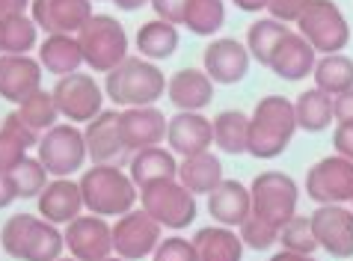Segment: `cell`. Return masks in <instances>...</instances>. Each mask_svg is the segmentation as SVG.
Listing matches in <instances>:
<instances>
[{
    "mask_svg": "<svg viewBox=\"0 0 353 261\" xmlns=\"http://www.w3.org/2000/svg\"><path fill=\"white\" fill-rule=\"evenodd\" d=\"M170 77H163L161 65L143 56H128L116 65L113 72L104 74V95L116 107H154L163 92Z\"/></svg>",
    "mask_w": 353,
    "mask_h": 261,
    "instance_id": "6da1fadb",
    "label": "cell"
},
{
    "mask_svg": "<svg viewBox=\"0 0 353 261\" xmlns=\"http://www.w3.org/2000/svg\"><path fill=\"white\" fill-rule=\"evenodd\" d=\"M77 185L83 193V208L98 217H122L140 202V187L134 185V178L113 163H92Z\"/></svg>",
    "mask_w": 353,
    "mask_h": 261,
    "instance_id": "7a4b0ae2",
    "label": "cell"
},
{
    "mask_svg": "<svg viewBox=\"0 0 353 261\" xmlns=\"http://www.w3.org/2000/svg\"><path fill=\"white\" fill-rule=\"evenodd\" d=\"M3 253L15 261H57L65 253V235L36 214H12L0 229Z\"/></svg>",
    "mask_w": 353,
    "mask_h": 261,
    "instance_id": "3957f363",
    "label": "cell"
},
{
    "mask_svg": "<svg viewBox=\"0 0 353 261\" xmlns=\"http://www.w3.org/2000/svg\"><path fill=\"white\" fill-rule=\"evenodd\" d=\"M294 101L285 95H264L250 113V154L259 160L279 158L297 134Z\"/></svg>",
    "mask_w": 353,
    "mask_h": 261,
    "instance_id": "277c9868",
    "label": "cell"
},
{
    "mask_svg": "<svg viewBox=\"0 0 353 261\" xmlns=\"http://www.w3.org/2000/svg\"><path fill=\"white\" fill-rule=\"evenodd\" d=\"M77 42L83 51V65H90L98 74L113 72L122 60H128V33L122 21L107 12H95L92 21L77 33Z\"/></svg>",
    "mask_w": 353,
    "mask_h": 261,
    "instance_id": "5b68a950",
    "label": "cell"
},
{
    "mask_svg": "<svg viewBox=\"0 0 353 261\" xmlns=\"http://www.w3.org/2000/svg\"><path fill=\"white\" fill-rule=\"evenodd\" d=\"M297 33L315 48L318 56L341 54L350 45V24L336 0H309L297 18Z\"/></svg>",
    "mask_w": 353,
    "mask_h": 261,
    "instance_id": "8992f818",
    "label": "cell"
},
{
    "mask_svg": "<svg viewBox=\"0 0 353 261\" xmlns=\"http://www.w3.org/2000/svg\"><path fill=\"white\" fill-rule=\"evenodd\" d=\"M250 199H252V214L268 220L270 226L282 229L294 214H297L300 185L288 176V172L268 169V172H259V176L252 178Z\"/></svg>",
    "mask_w": 353,
    "mask_h": 261,
    "instance_id": "52a82bcc",
    "label": "cell"
},
{
    "mask_svg": "<svg viewBox=\"0 0 353 261\" xmlns=\"http://www.w3.org/2000/svg\"><path fill=\"white\" fill-rule=\"evenodd\" d=\"M140 208L149 214L154 223L163 229H188L196 223V196L181 185L179 178L172 181H158V185H149L140 190Z\"/></svg>",
    "mask_w": 353,
    "mask_h": 261,
    "instance_id": "ba28073f",
    "label": "cell"
},
{
    "mask_svg": "<svg viewBox=\"0 0 353 261\" xmlns=\"http://www.w3.org/2000/svg\"><path fill=\"white\" fill-rule=\"evenodd\" d=\"M54 104L60 116H65V122L72 125H86L92 122L98 113L104 110V86L95 81L90 72H74L65 74L54 83Z\"/></svg>",
    "mask_w": 353,
    "mask_h": 261,
    "instance_id": "9c48e42d",
    "label": "cell"
},
{
    "mask_svg": "<svg viewBox=\"0 0 353 261\" xmlns=\"http://www.w3.org/2000/svg\"><path fill=\"white\" fill-rule=\"evenodd\" d=\"M36 149H39L36 158L45 163V169L51 172L54 178H72L74 172H81L83 163H86L83 131L72 122L54 125L51 131H45Z\"/></svg>",
    "mask_w": 353,
    "mask_h": 261,
    "instance_id": "30bf717a",
    "label": "cell"
},
{
    "mask_svg": "<svg viewBox=\"0 0 353 261\" xmlns=\"http://www.w3.org/2000/svg\"><path fill=\"white\" fill-rule=\"evenodd\" d=\"M306 196L315 205H347L353 202V160L330 154L312 163L306 172Z\"/></svg>",
    "mask_w": 353,
    "mask_h": 261,
    "instance_id": "8fae6325",
    "label": "cell"
},
{
    "mask_svg": "<svg viewBox=\"0 0 353 261\" xmlns=\"http://www.w3.org/2000/svg\"><path fill=\"white\" fill-rule=\"evenodd\" d=\"M161 231H163V226L154 223L143 208H134V211H128V214L116 217V223H113V255H119L125 261L152 258V253L161 244Z\"/></svg>",
    "mask_w": 353,
    "mask_h": 261,
    "instance_id": "7c38bea8",
    "label": "cell"
},
{
    "mask_svg": "<svg viewBox=\"0 0 353 261\" xmlns=\"http://www.w3.org/2000/svg\"><path fill=\"white\" fill-rule=\"evenodd\" d=\"M92 15V0H30V18L45 36H77Z\"/></svg>",
    "mask_w": 353,
    "mask_h": 261,
    "instance_id": "4fadbf2b",
    "label": "cell"
},
{
    "mask_svg": "<svg viewBox=\"0 0 353 261\" xmlns=\"http://www.w3.org/2000/svg\"><path fill=\"white\" fill-rule=\"evenodd\" d=\"M65 249L77 261H104L113 255V226L107 217L81 214L65 226Z\"/></svg>",
    "mask_w": 353,
    "mask_h": 261,
    "instance_id": "5bb4252c",
    "label": "cell"
},
{
    "mask_svg": "<svg viewBox=\"0 0 353 261\" xmlns=\"http://www.w3.org/2000/svg\"><path fill=\"white\" fill-rule=\"evenodd\" d=\"M309 220L323 253L332 258H353V208L318 205Z\"/></svg>",
    "mask_w": 353,
    "mask_h": 261,
    "instance_id": "9a60e30c",
    "label": "cell"
},
{
    "mask_svg": "<svg viewBox=\"0 0 353 261\" xmlns=\"http://www.w3.org/2000/svg\"><path fill=\"white\" fill-rule=\"evenodd\" d=\"M83 140H86V158L92 163H113V167L131 163L134 152H128V146L122 143L119 110H101L92 122H86Z\"/></svg>",
    "mask_w": 353,
    "mask_h": 261,
    "instance_id": "2e32d148",
    "label": "cell"
},
{
    "mask_svg": "<svg viewBox=\"0 0 353 261\" xmlns=\"http://www.w3.org/2000/svg\"><path fill=\"white\" fill-rule=\"evenodd\" d=\"M250 63H252V56L247 51V45L229 36L211 39L202 54V72L214 83H225V86L241 83L250 74Z\"/></svg>",
    "mask_w": 353,
    "mask_h": 261,
    "instance_id": "e0dca14e",
    "label": "cell"
},
{
    "mask_svg": "<svg viewBox=\"0 0 353 261\" xmlns=\"http://www.w3.org/2000/svg\"><path fill=\"white\" fill-rule=\"evenodd\" d=\"M42 63L27 54H0V98L21 104L42 90Z\"/></svg>",
    "mask_w": 353,
    "mask_h": 261,
    "instance_id": "ac0fdd59",
    "label": "cell"
},
{
    "mask_svg": "<svg viewBox=\"0 0 353 261\" xmlns=\"http://www.w3.org/2000/svg\"><path fill=\"white\" fill-rule=\"evenodd\" d=\"M166 128H170V119H166L163 110H158V107L119 110V134H122V143L128 146V152L161 146L166 140Z\"/></svg>",
    "mask_w": 353,
    "mask_h": 261,
    "instance_id": "d6986e66",
    "label": "cell"
},
{
    "mask_svg": "<svg viewBox=\"0 0 353 261\" xmlns=\"http://www.w3.org/2000/svg\"><path fill=\"white\" fill-rule=\"evenodd\" d=\"M214 143V122L202 113H188L179 110L170 119V128H166V146L172 154H181V158H193V154L211 152Z\"/></svg>",
    "mask_w": 353,
    "mask_h": 261,
    "instance_id": "ffe728a7",
    "label": "cell"
},
{
    "mask_svg": "<svg viewBox=\"0 0 353 261\" xmlns=\"http://www.w3.org/2000/svg\"><path fill=\"white\" fill-rule=\"evenodd\" d=\"M39 217H45L54 226H68L72 220L81 217L83 211V193L81 185L72 178H54L48 181V187L39 193Z\"/></svg>",
    "mask_w": 353,
    "mask_h": 261,
    "instance_id": "44dd1931",
    "label": "cell"
},
{
    "mask_svg": "<svg viewBox=\"0 0 353 261\" xmlns=\"http://www.w3.org/2000/svg\"><path fill=\"white\" fill-rule=\"evenodd\" d=\"M315 63H318L315 48H312L300 33H288L276 45V51H273L268 69L276 74L279 81L297 83V81H306V77L315 72Z\"/></svg>",
    "mask_w": 353,
    "mask_h": 261,
    "instance_id": "7402d4cb",
    "label": "cell"
},
{
    "mask_svg": "<svg viewBox=\"0 0 353 261\" xmlns=\"http://www.w3.org/2000/svg\"><path fill=\"white\" fill-rule=\"evenodd\" d=\"M208 214L217 226L238 229L243 220L252 214V199L250 187L234 178H223L217 187L208 193Z\"/></svg>",
    "mask_w": 353,
    "mask_h": 261,
    "instance_id": "603a6c76",
    "label": "cell"
},
{
    "mask_svg": "<svg viewBox=\"0 0 353 261\" xmlns=\"http://www.w3.org/2000/svg\"><path fill=\"white\" fill-rule=\"evenodd\" d=\"M166 98L179 110L202 113L214 101V81L202 69H179L166 83Z\"/></svg>",
    "mask_w": 353,
    "mask_h": 261,
    "instance_id": "cb8c5ba5",
    "label": "cell"
},
{
    "mask_svg": "<svg viewBox=\"0 0 353 261\" xmlns=\"http://www.w3.org/2000/svg\"><path fill=\"white\" fill-rule=\"evenodd\" d=\"M128 176L134 178V185L143 190L149 185H158V181L179 178V160H175V154L170 149H163V146L140 149V152L131 154Z\"/></svg>",
    "mask_w": 353,
    "mask_h": 261,
    "instance_id": "d4e9b609",
    "label": "cell"
},
{
    "mask_svg": "<svg viewBox=\"0 0 353 261\" xmlns=\"http://www.w3.org/2000/svg\"><path fill=\"white\" fill-rule=\"evenodd\" d=\"M196 247L199 261H241L243 258V240L229 226H202L190 238Z\"/></svg>",
    "mask_w": 353,
    "mask_h": 261,
    "instance_id": "484cf974",
    "label": "cell"
},
{
    "mask_svg": "<svg viewBox=\"0 0 353 261\" xmlns=\"http://www.w3.org/2000/svg\"><path fill=\"white\" fill-rule=\"evenodd\" d=\"M39 63L42 69L54 77H65L81 72L83 65V51L77 36H45V42L39 45Z\"/></svg>",
    "mask_w": 353,
    "mask_h": 261,
    "instance_id": "4316f807",
    "label": "cell"
},
{
    "mask_svg": "<svg viewBox=\"0 0 353 261\" xmlns=\"http://www.w3.org/2000/svg\"><path fill=\"white\" fill-rule=\"evenodd\" d=\"M179 27L170 24V21H161V18H154V21H145L140 24V30L134 36V45H137V56H143V60H170V56L179 51Z\"/></svg>",
    "mask_w": 353,
    "mask_h": 261,
    "instance_id": "83f0119b",
    "label": "cell"
},
{
    "mask_svg": "<svg viewBox=\"0 0 353 261\" xmlns=\"http://www.w3.org/2000/svg\"><path fill=\"white\" fill-rule=\"evenodd\" d=\"M179 181L193 193V196H208V193L223 181V163H220L217 154H211V152L193 154V158H181Z\"/></svg>",
    "mask_w": 353,
    "mask_h": 261,
    "instance_id": "f1b7e54d",
    "label": "cell"
},
{
    "mask_svg": "<svg viewBox=\"0 0 353 261\" xmlns=\"http://www.w3.org/2000/svg\"><path fill=\"white\" fill-rule=\"evenodd\" d=\"M294 116H297V128L306 134H321L336 122V110H332V95H327L318 86L300 92L294 101Z\"/></svg>",
    "mask_w": 353,
    "mask_h": 261,
    "instance_id": "f546056e",
    "label": "cell"
},
{
    "mask_svg": "<svg viewBox=\"0 0 353 261\" xmlns=\"http://www.w3.org/2000/svg\"><path fill=\"white\" fill-rule=\"evenodd\" d=\"M211 122H214V146L223 154H250V113L223 110Z\"/></svg>",
    "mask_w": 353,
    "mask_h": 261,
    "instance_id": "4dcf8cb0",
    "label": "cell"
},
{
    "mask_svg": "<svg viewBox=\"0 0 353 261\" xmlns=\"http://www.w3.org/2000/svg\"><path fill=\"white\" fill-rule=\"evenodd\" d=\"M315 86L323 90L327 95H341V92H350L353 90V60L345 54H327V56H318L315 63Z\"/></svg>",
    "mask_w": 353,
    "mask_h": 261,
    "instance_id": "1f68e13d",
    "label": "cell"
},
{
    "mask_svg": "<svg viewBox=\"0 0 353 261\" xmlns=\"http://www.w3.org/2000/svg\"><path fill=\"white\" fill-rule=\"evenodd\" d=\"M291 30H288V24H282L276 21V18H259V21H252L247 27V51L250 56L256 60L259 65H270V56L273 51H276V45L285 39Z\"/></svg>",
    "mask_w": 353,
    "mask_h": 261,
    "instance_id": "d6a6232c",
    "label": "cell"
},
{
    "mask_svg": "<svg viewBox=\"0 0 353 261\" xmlns=\"http://www.w3.org/2000/svg\"><path fill=\"white\" fill-rule=\"evenodd\" d=\"M39 42V27L27 12L0 18V54H30Z\"/></svg>",
    "mask_w": 353,
    "mask_h": 261,
    "instance_id": "836d02e7",
    "label": "cell"
},
{
    "mask_svg": "<svg viewBox=\"0 0 353 261\" xmlns=\"http://www.w3.org/2000/svg\"><path fill=\"white\" fill-rule=\"evenodd\" d=\"M225 24V3L223 0H188L184 9V27L193 36H217Z\"/></svg>",
    "mask_w": 353,
    "mask_h": 261,
    "instance_id": "e575fe53",
    "label": "cell"
},
{
    "mask_svg": "<svg viewBox=\"0 0 353 261\" xmlns=\"http://www.w3.org/2000/svg\"><path fill=\"white\" fill-rule=\"evenodd\" d=\"M18 116H21V119L30 125L36 134H45V131H51L57 125V119H60V110H57L51 92L36 90L30 98H24L21 104H18Z\"/></svg>",
    "mask_w": 353,
    "mask_h": 261,
    "instance_id": "d590c367",
    "label": "cell"
},
{
    "mask_svg": "<svg viewBox=\"0 0 353 261\" xmlns=\"http://www.w3.org/2000/svg\"><path fill=\"white\" fill-rule=\"evenodd\" d=\"M279 244H282V249L303 253V255H315L321 249L315 231H312V220L303 217V214H294L288 223L279 229Z\"/></svg>",
    "mask_w": 353,
    "mask_h": 261,
    "instance_id": "8d00e7d4",
    "label": "cell"
},
{
    "mask_svg": "<svg viewBox=\"0 0 353 261\" xmlns=\"http://www.w3.org/2000/svg\"><path fill=\"white\" fill-rule=\"evenodd\" d=\"M48 176H51V172L45 169V163L39 160V158H24L12 169L18 196H21V199H39V193L48 187Z\"/></svg>",
    "mask_w": 353,
    "mask_h": 261,
    "instance_id": "74e56055",
    "label": "cell"
},
{
    "mask_svg": "<svg viewBox=\"0 0 353 261\" xmlns=\"http://www.w3.org/2000/svg\"><path fill=\"white\" fill-rule=\"evenodd\" d=\"M238 235L243 240V247L247 249H256V253H264V249L276 247L279 244V229L270 226L268 220H261L256 214H250L243 223L238 226Z\"/></svg>",
    "mask_w": 353,
    "mask_h": 261,
    "instance_id": "f35d334b",
    "label": "cell"
},
{
    "mask_svg": "<svg viewBox=\"0 0 353 261\" xmlns=\"http://www.w3.org/2000/svg\"><path fill=\"white\" fill-rule=\"evenodd\" d=\"M152 261H199V255H196L193 240L172 235V238H161L158 249L152 253Z\"/></svg>",
    "mask_w": 353,
    "mask_h": 261,
    "instance_id": "ab89813d",
    "label": "cell"
},
{
    "mask_svg": "<svg viewBox=\"0 0 353 261\" xmlns=\"http://www.w3.org/2000/svg\"><path fill=\"white\" fill-rule=\"evenodd\" d=\"M24 158H27V146H24V143L15 140L9 131L0 128V172H12Z\"/></svg>",
    "mask_w": 353,
    "mask_h": 261,
    "instance_id": "60d3db41",
    "label": "cell"
},
{
    "mask_svg": "<svg viewBox=\"0 0 353 261\" xmlns=\"http://www.w3.org/2000/svg\"><path fill=\"white\" fill-rule=\"evenodd\" d=\"M309 6V0H268V9L270 18H276L282 24H297V18L303 15V9Z\"/></svg>",
    "mask_w": 353,
    "mask_h": 261,
    "instance_id": "b9f144b4",
    "label": "cell"
},
{
    "mask_svg": "<svg viewBox=\"0 0 353 261\" xmlns=\"http://www.w3.org/2000/svg\"><path fill=\"white\" fill-rule=\"evenodd\" d=\"M0 128H3V131H9V134H12L15 140H21L27 149L39 146V140H42V134H36V131L30 128V125H27V122L21 119V116H18V110H15V113H9L6 119H3V125H0Z\"/></svg>",
    "mask_w": 353,
    "mask_h": 261,
    "instance_id": "7bdbcfd3",
    "label": "cell"
},
{
    "mask_svg": "<svg viewBox=\"0 0 353 261\" xmlns=\"http://www.w3.org/2000/svg\"><path fill=\"white\" fill-rule=\"evenodd\" d=\"M152 9L161 21L170 24H184V9H188V0H152Z\"/></svg>",
    "mask_w": 353,
    "mask_h": 261,
    "instance_id": "ee69618b",
    "label": "cell"
},
{
    "mask_svg": "<svg viewBox=\"0 0 353 261\" xmlns=\"http://www.w3.org/2000/svg\"><path fill=\"white\" fill-rule=\"evenodd\" d=\"M332 149L341 158L353 160V125H336V131H332Z\"/></svg>",
    "mask_w": 353,
    "mask_h": 261,
    "instance_id": "f6af8a7d",
    "label": "cell"
},
{
    "mask_svg": "<svg viewBox=\"0 0 353 261\" xmlns=\"http://www.w3.org/2000/svg\"><path fill=\"white\" fill-rule=\"evenodd\" d=\"M332 110H336L339 125H353V90L336 95V98H332Z\"/></svg>",
    "mask_w": 353,
    "mask_h": 261,
    "instance_id": "bcb514c9",
    "label": "cell"
},
{
    "mask_svg": "<svg viewBox=\"0 0 353 261\" xmlns=\"http://www.w3.org/2000/svg\"><path fill=\"white\" fill-rule=\"evenodd\" d=\"M18 199V187L12 172H0V208H9Z\"/></svg>",
    "mask_w": 353,
    "mask_h": 261,
    "instance_id": "7dc6e473",
    "label": "cell"
},
{
    "mask_svg": "<svg viewBox=\"0 0 353 261\" xmlns=\"http://www.w3.org/2000/svg\"><path fill=\"white\" fill-rule=\"evenodd\" d=\"M30 9V0H0V18L6 15H21Z\"/></svg>",
    "mask_w": 353,
    "mask_h": 261,
    "instance_id": "c3c4849f",
    "label": "cell"
},
{
    "mask_svg": "<svg viewBox=\"0 0 353 261\" xmlns=\"http://www.w3.org/2000/svg\"><path fill=\"white\" fill-rule=\"evenodd\" d=\"M241 12H264L268 9V0H232Z\"/></svg>",
    "mask_w": 353,
    "mask_h": 261,
    "instance_id": "681fc988",
    "label": "cell"
},
{
    "mask_svg": "<svg viewBox=\"0 0 353 261\" xmlns=\"http://www.w3.org/2000/svg\"><path fill=\"white\" fill-rule=\"evenodd\" d=\"M268 261H318L315 255H303V253H291V249H282V253H273Z\"/></svg>",
    "mask_w": 353,
    "mask_h": 261,
    "instance_id": "f907efd6",
    "label": "cell"
},
{
    "mask_svg": "<svg viewBox=\"0 0 353 261\" xmlns=\"http://www.w3.org/2000/svg\"><path fill=\"white\" fill-rule=\"evenodd\" d=\"M113 3L119 12H137V9H143L145 3H152V0H113Z\"/></svg>",
    "mask_w": 353,
    "mask_h": 261,
    "instance_id": "816d5d0a",
    "label": "cell"
},
{
    "mask_svg": "<svg viewBox=\"0 0 353 261\" xmlns=\"http://www.w3.org/2000/svg\"><path fill=\"white\" fill-rule=\"evenodd\" d=\"M104 261H125V258H119V255H110V258H104Z\"/></svg>",
    "mask_w": 353,
    "mask_h": 261,
    "instance_id": "f5cc1de1",
    "label": "cell"
},
{
    "mask_svg": "<svg viewBox=\"0 0 353 261\" xmlns=\"http://www.w3.org/2000/svg\"><path fill=\"white\" fill-rule=\"evenodd\" d=\"M57 261H77V258H72V255H68V258H57Z\"/></svg>",
    "mask_w": 353,
    "mask_h": 261,
    "instance_id": "db71d44e",
    "label": "cell"
},
{
    "mask_svg": "<svg viewBox=\"0 0 353 261\" xmlns=\"http://www.w3.org/2000/svg\"><path fill=\"white\" fill-rule=\"evenodd\" d=\"M0 253H3V240H0Z\"/></svg>",
    "mask_w": 353,
    "mask_h": 261,
    "instance_id": "11a10c76",
    "label": "cell"
},
{
    "mask_svg": "<svg viewBox=\"0 0 353 261\" xmlns=\"http://www.w3.org/2000/svg\"><path fill=\"white\" fill-rule=\"evenodd\" d=\"M350 205H353V202H350Z\"/></svg>",
    "mask_w": 353,
    "mask_h": 261,
    "instance_id": "9f6ffc18",
    "label": "cell"
}]
</instances>
